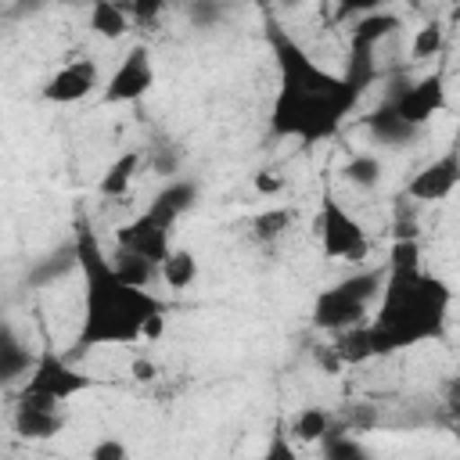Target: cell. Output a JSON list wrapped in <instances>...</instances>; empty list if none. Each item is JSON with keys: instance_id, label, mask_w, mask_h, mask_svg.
<instances>
[{"instance_id": "cell-1", "label": "cell", "mask_w": 460, "mask_h": 460, "mask_svg": "<svg viewBox=\"0 0 460 460\" xmlns=\"http://www.w3.org/2000/svg\"><path fill=\"white\" fill-rule=\"evenodd\" d=\"M449 305H453L449 284L420 270L417 237L392 241L374 323L338 334L331 349L338 363H363L374 356L402 352L420 341H435L446 334Z\"/></svg>"}, {"instance_id": "cell-2", "label": "cell", "mask_w": 460, "mask_h": 460, "mask_svg": "<svg viewBox=\"0 0 460 460\" xmlns=\"http://www.w3.org/2000/svg\"><path fill=\"white\" fill-rule=\"evenodd\" d=\"M72 248H75V270L83 273V320L65 359L72 363L101 345H133L140 338H155L162 331L165 302L147 288L126 284L111 270V259L104 255L90 219L83 216L75 219Z\"/></svg>"}, {"instance_id": "cell-3", "label": "cell", "mask_w": 460, "mask_h": 460, "mask_svg": "<svg viewBox=\"0 0 460 460\" xmlns=\"http://www.w3.org/2000/svg\"><path fill=\"white\" fill-rule=\"evenodd\" d=\"M381 284H385V266H374V270H359L323 288L313 302V327L331 331V334L363 327L370 316V305L381 298Z\"/></svg>"}, {"instance_id": "cell-4", "label": "cell", "mask_w": 460, "mask_h": 460, "mask_svg": "<svg viewBox=\"0 0 460 460\" xmlns=\"http://www.w3.org/2000/svg\"><path fill=\"white\" fill-rule=\"evenodd\" d=\"M320 248L327 259H341V262H363L370 255L367 230L331 190H323L320 201Z\"/></svg>"}, {"instance_id": "cell-5", "label": "cell", "mask_w": 460, "mask_h": 460, "mask_svg": "<svg viewBox=\"0 0 460 460\" xmlns=\"http://www.w3.org/2000/svg\"><path fill=\"white\" fill-rule=\"evenodd\" d=\"M97 385H101L97 377L79 374L65 356H58L54 349H47L43 356H36V367H32V374L25 377V388H22V392L43 395V399H50V402H68L72 395L90 392V388H97Z\"/></svg>"}, {"instance_id": "cell-6", "label": "cell", "mask_w": 460, "mask_h": 460, "mask_svg": "<svg viewBox=\"0 0 460 460\" xmlns=\"http://www.w3.org/2000/svg\"><path fill=\"white\" fill-rule=\"evenodd\" d=\"M155 86V61L144 43H133L104 83V104H133Z\"/></svg>"}, {"instance_id": "cell-7", "label": "cell", "mask_w": 460, "mask_h": 460, "mask_svg": "<svg viewBox=\"0 0 460 460\" xmlns=\"http://www.w3.org/2000/svg\"><path fill=\"white\" fill-rule=\"evenodd\" d=\"M385 104L406 126L420 129L424 122H431V115H438L446 108V79H442V72H431V75H424V79H417L410 86H399Z\"/></svg>"}, {"instance_id": "cell-8", "label": "cell", "mask_w": 460, "mask_h": 460, "mask_svg": "<svg viewBox=\"0 0 460 460\" xmlns=\"http://www.w3.org/2000/svg\"><path fill=\"white\" fill-rule=\"evenodd\" d=\"M101 86V72L93 58H75L61 65L47 83H43V101L50 104H79Z\"/></svg>"}, {"instance_id": "cell-9", "label": "cell", "mask_w": 460, "mask_h": 460, "mask_svg": "<svg viewBox=\"0 0 460 460\" xmlns=\"http://www.w3.org/2000/svg\"><path fill=\"white\" fill-rule=\"evenodd\" d=\"M61 428H65L61 402H50V399L29 395V392L18 395V402H14V431H18V438L47 442V438L61 435Z\"/></svg>"}, {"instance_id": "cell-10", "label": "cell", "mask_w": 460, "mask_h": 460, "mask_svg": "<svg viewBox=\"0 0 460 460\" xmlns=\"http://www.w3.org/2000/svg\"><path fill=\"white\" fill-rule=\"evenodd\" d=\"M115 244H119V252H129V255H137V259H144V262H151V266H158L165 255H169V230L165 226H158L147 212H140L137 219H129L126 226H119L115 230Z\"/></svg>"}, {"instance_id": "cell-11", "label": "cell", "mask_w": 460, "mask_h": 460, "mask_svg": "<svg viewBox=\"0 0 460 460\" xmlns=\"http://www.w3.org/2000/svg\"><path fill=\"white\" fill-rule=\"evenodd\" d=\"M460 183V158H456V147H449L442 158H435L431 165H424L410 183H406V194L413 201H446Z\"/></svg>"}, {"instance_id": "cell-12", "label": "cell", "mask_w": 460, "mask_h": 460, "mask_svg": "<svg viewBox=\"0 0 460 460\" xmlns=\"http://www.w3.org/2000/svg\"><path fill=\"white\" fill-rule=\"evenodd\" d=\"M36 367L32 349L25 345V338L11 327V320L0 316V388L18 385L22 377H29Z\"/></svg>"}, {"instance_id": "cell-13", "label": "cell", "mask_w": 460, "mask_h": 460, "mask_svg": "<svg viewBox=\"0 0 460 460\" xmlns=\"http://www.w3.org/2000/svg\"><path fill=\"white\" fill-rule=\"evenodd\" d=\"M194 201H198V183H194V180H183V176H172V183H165V187L151 198V205H147L144 212H147L158 226L172 230L176 219H180Z\"/></svg>"}, {"instance_id": "cell-14", "label": "cell", "mask_w": 460, "mask_h": 460, "mask_svg": "<svg viewBox=\"0 0 460 460\" xmlns=\"http://www.w3.org/2000/svg\"><path fill=\"white\" fill-rule=\"evenodd\" d=\"M363 126H367L370 140H374V144H385V147H402V144H410V140L420 133V129L406 126L399 115H392V108H388L385 101L363 119Z\"/></svg>"}, {"instance_id": "cell-15", "label": "cell", "mask_w": 460, "mask_h": 460, "mask_svg": "<svg viewBox=\"0 0 460 460\" xmlns=\"http://www.w3.org/2000/svg\"><path fill=\"white\" fill-rule=\"evenodd\" d=\"M140 162H144V151H140V147L122 151V155L101 172V180H97V194H101V198H122V194L129 190V183H133Z\"/></svg>"}, {"instance_id": "cell-16", "label": "cell", "mask_w": 460, "mask_h": 460, "mask_svg": "<svg viewBox=\"0 0 460 460\" xmlns=\"http://www.w3.org/2000/svg\"><path fill=\"white\" fill-rule=\"evenodd\" d=\"M75 266V248L72 244H65V248H58V252H50V255H43V259H36L32 262V270H29V288H50L54 280H61L68 270Z\"/></svg>"}, {"instance_id": "cell-17", "label": "cell", "mask_w": 460, "mask_h": 460, "mask_svg": "<svg viewBox=\"0 0 460 460\" xmlns=\"http://www.w3.org/2000/svg\"><path fill=\"white\" fill-rule=\"evenodd\" d=\"M331 428H334V424H331V413H327L323 406H305V410H298V413H295V420H291L288 435H291L295 442L320 446V442L327 438V431H331Z\"/></svg>"}, {"instance_id": "cell-18", "label": "cell", "mask_w": 460, "mask_h": 460, "mask_svg": "<svg viewBox=\"0 0 460 460\" xmlns=\"http://www.w3.org/2000/svg\"><path fill=\"white\" fill-rule=\"evenodd\" d=\"M158 273H162V280H165L172 291H183V288H190L194 277H198V259H194L190 248H169V255L158 262Z\"/></svg>"}, {"instance_id": "cell-19", "label": "cell", "mask_w": 460, "mask_h": 460, "mask_svg": "<svg viewBox=\"0 0 460 460\" xmlns=\"http://www.w3.org/2000/svg\"><path fill=\"white\" fill-rule=\"evenodd\" d=\"M320 460H374V453L356 435H345V431L331 428L327 438L320 442Z\"/></svg>"}, {"instance_id": "cell-20", "label": "cell", "mask_w": 460, "mask_h": 460, "mask_svg": "<svg viewBox=\"0 0 460 460\" xmlns=\"http://www.w3.org/2000/svg\"><path fill=\"white\" fill-rule=\"evenodd\" d=\"M90 29L104 40H119L126 29H129V18L122 11V4H108V0H97L90 7Z\"/></svg>"}, {"instance_id": "cell-21", "label": "cell", "mask_w": 460, "mask_h": 460, "mask_svg": "<svg viewBox=\"0 0 460 460\" xmlns=\"http://www.w3.org/2000/svg\"><path fill=\"white\" fill-rule=\"evenodd\" d=\"M341 176L359 187V190H374L381 183V158L377 155H352L345 165H341Z\"/></svg>"}, {"instance_id": "cell-22", "label": "cell", "mask_w": 460, "mask_h": 460, "mask_svg": "<svg viewBox=\"0 0 460 460\" xmlns=\"http://www.w3.org/2000/svg\"><path fill=\"white\" fill-rule=\"evenodd\" d=\"M291 223H295V212H291V208H266V212H259V216H255L252 234H255V241L270 244V241L284 237V234L291 230Z\"/></svg>"}, {"instance_id": "cell-23", "label": "cell", "mask_w": 460, "mask_h": 460, "mask_svg": "<svg viewBox=\"0 0 460 460\" xmlns=\"http://www.w3.org/2000/svg\"><path fill=\"white\" fill-rule=\"evenodd\" d=\"M111 270H115L126 284H133V288H147V280L158 273V266H151V262H144V259H137V255H129V252H115Z\"/></svg>"}, {"instance_id": "cell-24", "label": "cell", "mask_w": 460, "mask_h": 460, "mask_svg": "<svg viewBox=\"0 0 460 460\" xmlns=\"http://www.w3.org/2000/svg\"><path fill=\"white\" fill-rule=\"evenodd\" d=\"M442 40H446V29H442L438 22H428V25H420V29H417L410 54H413L417 61H428V58H435V54L442 50Z\"/></svg>"}, {"instance_id": "cell-25", "label": "cell", "mask_w": 460, "mask_h": 460, "mask_svg": "<svg viewBox=\"0 0 460 460\" xmlns=\"http://www.w3.org/2000/svg\"><path fill=\"white\" fill-rule=\"evenodd\" d=\"M262 460H298V449H295V442H291V435H288L284 424H273V435L266 442Z\"/></svg>"}, {"instance_id": "cell-26", "label": "cell", "mask_w": 460, "mask_h": 460, "mask_svg": "<svg viewBox=\"0 0 460 460\" xmlns=\"http://www.w3.org/2000/svg\"><path fill=\"white\" fill-rule=\"evenodd\" d=\"M90 460H129V449H126L122 438L104 435V438H97V442L90 446Z\"/></svg>"}, {"instance_id": "cell-27", "label": "cell", "mask_w": 460, "mask_h": 460, "mask_svg": "<svg viewBox=\"0 0 460 460\" xmlns=\"http://www.w3.org/2000/svg\"><path fill=\"white\" fill-rule=\"evenodd\" d=\"M190 18H194L198 25H212V22L219 18V7H216V4H194V7H190Z\"/></svg>"}, {"instance_id": "cell-28", "label": "cell", "mask_w": 460, "mask_h": 460, "mask_svg": "<svg viewBox=\"0 0 460 460\" xmlns=\"http://www.w3.org/2000/svg\"><path fill=\"white\" fill-rule=\"evenodd\" d=\"M129 370H133L137 381H155V363H151V359H133Z\"/></svg>"}]
</instances>
